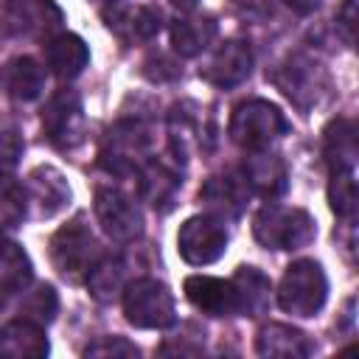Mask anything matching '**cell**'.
Here are the masks:
<instances>
[{"label": "cell", "instance_id": "cell-1", "mask_svg": "<svg viewBox=\"0 0 359 359\" xmlns=\"http://www.w3.org/2000/svg\"><path fill=\"white\" fill-rule=\"evenodd\" d=\"M252 236L266 250H300L314 241L317 224L303 208L264 205L252 219Z\"/></svg>", "mask_w": 359, "mask_h": 359}, {"label": "cell", "instance_id": "cell-2", "mask_svg": "<svg viewBox=\"0 0 359 359\" xmlns=\"http://www.w3.org/2000/svg\"><path fill=\"white\" fill-rule=\"evenodd\" d=\"M289 132V121L286 115L264 101V98H250L241 101L233 109L230 118V137L236 146H241L244 151H258V149H269L275 140H280Z\"/></svg>", "mask_w": 359, "mask_h": 359}, {"label": "cell", "instance_id": "cell-3", "mask_svg": "<svg viewBox=\"0 0 359 359\" xmlns=\"http://www.w3.org/2000/svg\"><path fill=\"white\" fill-rule=\"evenodd\" d=\"M151 129L149 123L143 121H118L104 143H101V151H98V165L109 174H118V177H126V174H137V168L149 160V151H151Z\"/></svg>", "mask_w": 359, "mask_h": 359}, {"label": "cell", "instance_id": "cell-4", "mask_svg": "<svg viewBox=\"0 0 359 359\" xmlns=\"http://www.w3.org/2000/svg\"><path fill=\"white\" fill-rule=\"evenodd\" d=\"M328 297V278L317 261H294L286 266L278 286V306L294 317H314Z\"/></svg>", "mask_w": 359, "mask_h": 359}, {"label": "cell", "instance_id": "cell-5", "mask_svg": "<svg viewBox=\"0 0 359 359\" xmlns=\"http://www.w3.org/2000/svg\"><path fill=\"white\" fill-rule=\"evenodd\" d=\"M123 314L135 328H165L177 320L174 294L163 280L137 278L123 286Z\"/></svg>", "mask_w": 359, "mask_h": 359}, {"label": "cell", "instance_id": "cell-6", "mask_svg": "<svg viewBox=\"0 0 359 359\" xmlns=\"http://www.w3.org/2000/svg\"><path fill=\"white\" fill-rule=\"evenodd\" d=\"M48 247H50V261H53L56 272L62 278H70V280H79L81 275H87L90 266L101 258L98 241L81 219H73L70 224L59 227L50 236Z\"/></svg>", "mask_w": 359, "mask_h": 359}, {"label": "cell", "instance_id": "cell-7", "mask_svg": "<svg viewBox=\"0 0 359 359\" xmlns=\"http://www.w3.org/2000/svg\"><path fill=\"white\" fill-rule=\"evenodd\" d=\"M42 129L45 137L56 149H73L84 140V107L81 95L70 87L56 90L42 107Z\"/></svg>", "mask_w": 359, "mask_h": 359}, {"label": "cell", "instance_id": "cell-8", "mask_svg": "<svg viewBox=\"0 0 359 359\" xmlns=\"http://www.w3.org/2000/svg\"><path fill=\"white\" fill-rule=\"evenodd\" d=\"M6 36L50 39L62 28V11L53 0H6L0 6Z\"/></svg>", "mask_w": 359, "mask_h": 359}, {"label": "cell", "instance_id": "cell-9", "mask_svg": "<svg viewBox=\"0 0 359 359\" xmlns=\"http://www.w3.org/2000/svg\"><path fill=\"white\" fill-rule=\"evenodd\" d=\"M177 250L194 266H205V264L219 261L227 250V230H224L222 219H216V216L185 219L180 233H177Z\"/></svg>", "mask_w": 359, "mask_h": 359}, {"label": "cell", "instance_id": "cell-10", "mask_svg": "<svg viewBox=\"0 0 359 359\" xmlns=\"http://www.w3.org/2000/svg\"><path fill=\"white\" fill-rule=\"evenodd\" d=\"M95 219L112 241L126 244V241H135L143 236L140 208L118 188H98L95 191Z\"/></svg>", "mask_w": 359, "mask_h": 359}, {"label": "cell", "instance_id": "cell-11", "mask_svg": "<svg viewBox=\"0 0 359 359\" xmlns=\"http://www.w3.org/2000/svg\"><path fill=\"white\" fill-rule=\"evenodd\" d=\"M272 81L300 109H309L311 104H317L320 93L325 90V73H323V67L317 62H311V59H303V56H292L286 65H280L278 70H272Z\"/></svg>", "mask_w": 359, "mask_h": 359}, {"label": "cell", "instance_id": "cell-12", "mask_svg": "<svg viewBox=\"0 0 359 359\" xmlns=\"http://www.w3.org/2000/svg\"><path fill=\"white\" fill-rule=\"evenodd\" d=\"M22 185H25L28 210L36 219H48L70 202V185H67L65 174L53 165H36Z\"/></svg>", "mask_w": 359, "mask_h": 359}, {"label": "cell", "instance_id": "cell-13", "mask_svg": "<svg viewBox=\"0 0 359 359\" xmlns=\"http://www.w3.org/2000/svg\"><path fill=\"white\" fill-rule=\"evenodd\" d=\"M250 194L252 191H250L241 168L238 171H224V174L208 177L205 185L199 188V199L205 202V208L216 219H236L244 210Z\"/></svg>", "mask_w": 359, "mask_h": 359}, {"label": "cell", "instance_id": "cell-14", "mask_svg": "<svg viewBox=\"0 0 359 359\" xmlns=\"http://www.w3.org/2000/svg\"><path fill=\"white\" fill-rule=\"evenodd\" d=\"M252 70V50L247 42L241 39H227L224 45L216 48V53L210 56V62L199 70V76L205 81H210L213 87L230 90L236 84H241Z\"/></svg>", "mask_w": 359, "mask_h": 359}, {"label": "cell", "instance_id": "cell-15", "mask_svg": "<svg viewBox=\"0 0 359 359\" xmlns=\"http://www.w3.org/2000/svg\"><path fill=\"white\" fill-rule=\"evenodd\" d=\"M185 297L210 317H233L238 314V297L233 280L210 278V275H191L185 278Z\"/></svg>", "mask_w": 359, "mask_h": 359}, {"label": "cell", "instance_id": "cell-16", "mask_svg": "<svg viewBox=\"0 0 359 359\" xmlns=\"http://www.w3.org/2000/svg\"><path fill=\"white\" fill-rule=\"evenodd\" d=\"M241 174L250 185L252 194H261L266 199H275L286 191L289 185V171H286V163L283 157L266 151V149H258V151H250L244 165H241Z\"/></svg>", "mask_w": 359, "mask_h": 359}, {"label": "cell", "instance_id": "cell-17", "mask_svg": "<svg viewBox=\"0 0 359 359\" xmlns=\"http://www.w3.org/2000/svg\"><path fill=\"white\" fill-rule=\"evenodd\" d=\"M180 185V168L168 165L165 160H146L137 168V191L154 210H171Z\"/></svg>", "mask_w": 359, "mask_h": 359}, {"label": "cell", "instance_id": "cell-18", "mask_svg": "<svg viewBox=\"0 0 359 359\" xmlns=\"http://www.w3.org/2000/svg\"><path fill=\"white\" fill-rule=\"evenodd\" d=\"M50 345L39 323L34 320H11L0 328V356L6 359H42Z\"/></svg>", "mask_w": 359, "mask_h": 359}, {"label": "cell", "instance_id": "cell-19", "mask_svg": "<svg viewBox=\"0 0 359 359\" xmlns=\"http://www.w3.org/2000/svg\"><path fill=\"white\" fill-rule=\"evenodd\" d=\"M109 31H115L123 42H149L160 34L163 28V14L154 6H129V8H115L107 14Z\"/></svg>", "mask_w": 359, "mask_h": 359}, {"label": "cell", "instance_id": "cell-20", "mask_svg": "<svg viewBox=\"0 0 359 359\" xmlns=\"http://www.w3.org/2000/svg\"><path fill=\"white\" fill-rule=\"evenodd\" d=\"M42 48H45V65L50 67V73L65 81L76 79L90 62V50L84 39L76 34H53L50 39H45Z\"/></svg>", "mask_w": 359, "mask_h": 359}, {"label": "cell", "instance_id": "cell-21", "mask_svg": "<svg viewBox=\"0 0 359 359\" xmlns=\"http://www.w3.org/2000/svg\"><path fill=\"white\" fill-rule=\"evenodd\" d=\"M255 351L261 356H275V359H303L314 351V345L303 331L286 323H269L258 331Z\"/></svg>", "mask_w": 359, "mask_h": 359}, {"label": "cell", "instance_id": "cell-22", "mask_svg": "<svg viewBox=\"0 0 359 359\" xmlns=\"http://www.w3.org/2000/svg\"><path fill=\"white\" fill-rule=\"evenodd\" d=\"M323 157L331 171H353L359 146H356V123L351 118H334L323 132Z\"/></svg>", "mask_w": 359, "mask_h": 359}, {"label": "cell", "instance_id": "cell-23", "mask_svg": "<svg viewBox=\"0 0 359 359\" xmlns=\"http://www.w3.org/2000/svg\"><path fill=\"white\" fill-rule=\"evenodd\" d=\"M216 31H219V25L213 17L185 14L171 22V45L180 56L191 59V56H199L202 50H208V45L216 39Z\"/></svg>", "mask_w": 359, "mask_h": 359}, {"label": "cell", "instance_id": "cell-24", "mask_svg": "<svg viewBox=\"0 0 359 359\" xmlns=\"http://www.w3.org/2000/svg\"><path fill=\"white\" fill-rule=\"evenodd\" d=\"M230 280L238 297V314H247V317L266 314L272 300V283L258 266H238Z\"/></svg>", "mask_w": 359, "mask_h": 359}, {"label": "cell", "instance_id": "cell-25", "mask_svg": "<svg viewBox=\"0 0 359 359\" xmlns=\"http://www.w3.org/2000/svg\"><path fill=\"white\" fill-rule=\"evenodd\" d=\"M31 275V258L25 255V250L11 238H0V300L25 292Z\"/></svg>", "mask_w": 359, "mask_h": 359}, {"label": "cell", "instance_id": "cell-26", "mask_svg": "<svg viewBox=\"0 0 359 359\" xmlns=\"http://www.w3.org/2000/svg\"><path fill=\"white\" fill-rule=\"evenodd\" d=\"M6 87L11 98L17 101H34L39 98L45 87V67L31 56H17L6 67Z\"/></svg>", "mask_w": 359, "mask_h": 359}, {"label": "cell", "instance_id": "cell-27", "mask_svg": "<svg viewBox=\"0 0 359 359\" xmlns=\"http://www.w3.org/2000/svg\"><path fill=\"white\" fill-rule=\"evenodd\" d=\"M87 286H90V294L98 303H112L123 292V286H126L123 261L121 258H112V255H101L90 266V272H87Z\"/></svg>", "mask_w": 359, "mask_h": 359}, {"label": "cell", "instance_id": "cell-28", "mask_svg": "<svg viewBox=\"0 0 359 359\" xmlns=\"http://www.w3.org/2000/svg\"><path fill=\"white\" fill-rule=\"evenodd\" d=\"M28 216L25 185L8 171H0V227H17Z\"/></svg>", "mask_w": 359, "mask_h": 359}, {"label": "cell", "instance_id": "cell-29", "mask_svg": "<svg viewBox=\"0 0 359 359\" xmlns=\"http://www.w3.org/2000/svg\"><path fill=\"white\" fill-rule=\"evenodd\" d=\"M328 205L339 219H353V213H356V180H353V171H331Z\"/></svg>", "mask_w": 359, "mask_h": 359}, {"label": "cell", "instance_id": "cell-30", "mask_svg": "<svg viewBox=\"0 0 359 359\" xmlns=\"http://www.w3.org/2000/svg\"><path fill=\"white\" fill-rule=\"evenodd\" d=\"M59 311V297H56V289L53 286H36L34 292H28L25 303H22V317L25 320H34L39 325H48Z\"/></svg>", "mask_w": 359, "mask_h": 359}, {"label": "cell", "instance_id": "cell-31", "mask_svg": "<svg viewBox=\"0 0 359 359\" xmlns=\"http://www.w3.org/2000/svg\"><path fill=\"white\" fill-rule=\"evenodd\" d=\"M137 345L129 342L126 337H98L84 348V356H137Z\"/></svg>", "mask_w": 359, "mask_h": 359}, {"label": "cell", "instance_id": "cell-32", "mask_svg": "<svg viewBox=\"0 0 359 359\" xmlns=\"http://www.w3.org/2000/svg\"><path fill=\"white\" fill-rule=\"evenodd\" d=\"M22 154V140L17 132H0V171H11Z\"/></svg>", "mask_w": 359, "mask_h": 359}, {"label": "cell", "instance_id": "cell-33", "mask_svg": "<svg viewBox=\"0 0 359 359\" xmlns=\"http://www.w3.org/2000/svg\"><path fill=\"white\" fill-rule=\"evenodd\" d=\"M337 31L342 34L345 45H353L356 39V0H342L337 11Z\"/></svg>", "mask_w": 359, "mask_h": 359}, {"label": "cell", "instance_id": "cell-34", "mask_svg": "<svg viewBox=\"0 0 359 359\" xmlns=\"http://www.w3.org/2000/svg\"><path fill=\"white\" fill-rule=\"evenodd\" d=\"M143 67H157V70H149L146 73L151 81H168V79H177L180 76V67L174 62H168L165 56H151V59L143 62Z\"/></svg>", "mask_w": 359, "mask_h": 359}, {"label": "cell", "instance_id": "cell-35", "mask_svg": "<svg viewBox=\"0 0 359 359\" xmlns=\"http://www.w3.org/2000/svg\"><path fill=\"white\" fill-rule=\"evenodd\" d=\"M286 6H289L294 14H311L314 8L323 6V0H286Z\"/></svg>", "mask_w": 359, "mask_h": 359}, {"label": "cell", "instance_id": "cell-36", "mask_svg": "<svg viewBox=\"0 0 359 359\" xmlns=\"http://www.w3.org/2000/svg\"><path fill=\"white\" fill-rule=\"evenodd\" d=\"M171 3H174V6H177V8H182V11H194V8H196V3H199V0H171Z\"/></svg>", "mask_w": 359, "mask_h": 359}, {"label": "cell", "instance_id": "cell-37", "mask_svg": "<svg viewBox=\"0 0 359 359\" xmlns=\"http://www.w3.org/2000/svg\"><path fill=\"white\" fill-rule=\"evenodd\" d=\"M6 39V28H3V20H0V42Z\"/></svg>", "mask_w": 359, "mask_h": 359}, {"label": "cell", "instance_id": "cell-38", "mask_svg": "<svg viewBox=\"0 0 359 359\" xmlns=\"http://www.w3.org/2000/svg\"><path fill=\"white\" fill-rule=\"evenodd\" d=\"M98 3H115V0H98Z\"/></svg>", "mask_w": 359, "mask_h": 359}]
</instances>
